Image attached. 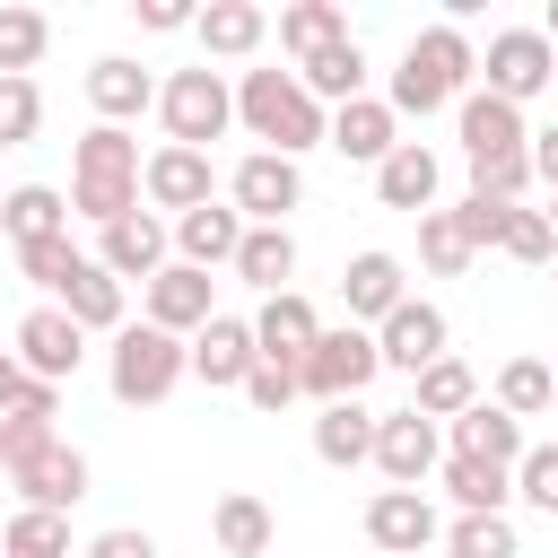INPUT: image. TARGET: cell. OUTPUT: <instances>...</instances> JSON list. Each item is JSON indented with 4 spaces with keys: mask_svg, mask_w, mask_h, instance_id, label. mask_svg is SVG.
<instances>
[{
    "mask_svg": "<svg viewBox=\"0 0 558 558\" xmlns=\"http://www.w3.org/2000/svg\"><path fill=\"white\" fill-rule=\"evenodd\" d=\"M140 174H148L140 140L113 131V122H96V131L78 140V157H70V218H96V227L131 218V209H140Z\"/></svg>",
    "mask_w": 558,
    "mask_h": 558,
    "instance_id": "6da1fadb",
    "label": "cell"
},
{
    "mask_svg": "<svg viewBox=\"0 0 558 558\" xmlns=\"http://www.w3.org/2000/svg\"><path fill=\"white\" fill-rule=\"evenodd\" d=\"M235 122H244L270 157H296V148L331 140V122H323V105L305 96L296 70H244V87H235Z\"/></svg>",
    "mask_w": 558,
    "mask_h": 558,
    "instance_id": "7a4b0ae2",
    "label": "cell"
},
{
    "mask_svg": "<svg viewBox=\"0 0 558 558\" xmlns=\"http://www.w3.org/2000/svg\"><path fill=\"white\" fill-rule=\"evenodd\" d=\"M471 70H480V52H471V35L462 26H427V35H410V52H401V70H392V113H436V105H462L471 96Z\"/></svg>",
    "mask_w": 558,
    "mask_h": 558,
    "instance_id": "3957f363",
    "label": "cell"
},
{
    "mask_svg": "<svg viewBox=\"0 0 558 558\" xmlns=\"http://www.w3.org/2000/svg\"><path fill=\"white\" fill-rule=\"evenodd\" d=\"M183 375H192V349H183L174 331H157V323H122V331H113L105 384H113V401H122V410H157Z\"/></svg>",
    "mask_w": 558,
    "mask_h": 558,
    "instance_id": "277c9868",
    "label": "cell"
},
{
    "mask_svg": "<svg viewBox=\"0 0 558 558\" xmlns=\"http://www.w3.org/2000/svg\"><path fill=\"white\" fill-rule=\"evenodd\" d=\"M157 113H166V140H174V148H201V157H209V140L235 122V87L201 61V70H174V78L157 87Z\"/></svg>",
    "mask_w": 558,
    "mask_h": 558,
    "instance_id": "5b68a950",
    "label": "cell"
},
{
    "mask_svg": "<svg viewBox=\"0 0 558 558\" xmlns=\"http://www.w3.org/2000/svg\"><path fill=\"white\" fill-rule=\"evenodd\" d=\"M375 375H384V349H375V331H357V323L323 331V340L305 349V366H296V384H305L314 401H357Z\"/></svg>",
    "mask_w": 558,
    "mask_h": 558,
    "instance_id": "8992f818",
    "label": "cell"
},
{
    "mask_svg": "<svg viewBox=\"0 0 558 558\" xmlns=\"http://www.w3.org/2000/svg\"><path fill=\"white\" fill-rule=\"evenodd\" d=\"M488 96H506V105H523V96H541L549 78H558V44L541 35V26H497L488 35Z\"/></svg>",
    "mask_w": 558,
    "mask_h": 558,
    "instance_id": "52a82bcc",
    "label": "cell"
},
{
    "mask_svg": "<svg viewBox=\"0 0 558 558\" xmlns=\"http://www.w3.org/2000/svg\"><path fill=\"white\" fill-rule=\"evenodd\" d=\"M453 113H462V157H471V174H480V166H506V157H532V122H523V105L471 87Z\"/></svg>",
    "mask_w": 558,
    "mask_h": 558,
    "instance_id": "ba28073f",
    "label": "cell"
},
{
    "mask_svg": "<svg viewBox=\"0 0 558 558\" xmlns=\"http://www.w3.org/2000/svg\"><path fill=\"white\" fill-rule=\"evenodd\" d=\"M375 471H384L392 488H427V480L445 471L436 418H418V410H384V427H375Z\"/></svg>",
    "mask_w": 558,
    "mask_h": 558,
    "instance_id": "9c48e42d",
    "label": "cell"
},
{
    "mask_svg": "<svg viewBox=\"0 0 558 558\" xmlns=\"http://www.w3.org/2000/svg\"><path fill=\"white\" fill-rule=\"evenodd\" d=\"M262 366V340H253V314H209L201 331H192V375L209 384V392H244V375Z\"/></svg>",
    "mask_w": 558,
    "mask_h": 558,
    "instance_id": "30bf717a",
    "label": "cell"
},
{
    "mask_svg": "<svg viewBox=\"0 0 558 558\" xmlns=\"http://www.w3.org/2000/svg\"><path fill=\"white\" fill-rule=\"evenodd\" d=\"M87 480H96V471H87V453H78V445H61V436H52L44 453H26V462L9 471L17 506H44V514H70V506L87 497Z\"/></svg>",
    "mask_w": 558,
    "mask_h": 558,
    "instance_id": "8fae6325",
    "label": "cell"
},
{
    "mask_svg": "<svg viewBox=\"0 0 558 558\" xmlns=\"http://www.w3.org/2000/svg\"><path fill=\"white\" fill-rule=\"evenodd\" d=\"M375 349H384V366H392V375H410V384H418V375L445 357V314H436L427 296H410V305H392V314L375 323Z\"/></svg>",
    "mask_w": 558,
    "mask_h": 558,
    "instance_id": "7c38bea8",
    "label": "cell"
},
{
    "mask_svg": "<svg viewBox=\"0 0 558 558\" xmlns=\"http://www.w3.org/2000/svg\"><path fill=\"white\" fill-rule=\"evenodd\" d=\"M296 201H305V174H296V157H270V148H253V157L235 166V209H244V227H279Z\"/></svg>",
    "mask_w": 558,
    "mask_h": 558,
    "instance_id": "4fadbf2b",
    "label": "cell"
},
{
    "mask_svg": "<svg viewBox=\"0 0 558 558\" xmlns=\"http://www.w3.org/2000/svg\"><path fill=\"white\" fill-rule=\"evenodd\" d=\"M78 340H87V331H78L61 305H35V314H17V366H26L35 384H61V375H78V357H87Z\"/></svg>",
    "mask_w": 558,
    "mask_h": 558,
    "instance_id": "5bb4252c",
    "label": "cell"
},
{
    "mask_svg": "<svg viewBox=\"0 0 558 558\" xmlns=\"http://www.w3.org/2000/svg\"><path fill=\"white\" fill-rule=\"evenodd\" d=\"M366 541H375L384 558H418V549L436 541L427 488H375V497H366Z\"/></svg>",
    "mask_w": 558,
    "mask_h": 558,
    "instance_id": "9a60e30c",
    "label": "cell"
},
{
    "mask_svg": "<svg viewBox=\"0 0 558 558\" xmlns=\"http://www.w3.org/2000/svg\"><path fill=\"white\" fill-rule=\"evenodd\" d=\"M166 244H174V227H166L157 209H131V218H113V227H105L96 262H105L113 279H140V288H148V279L166 270Z\"/></svg>",
    "mask_w": 558,
    "mask_h": 558,
    "instance_id": "2e32d148",
    "label": "cell"
},
{
    "mask_svg": "<svg viewBox=\"0 0 558 558\" xmlns=\"http://www.w3.org/2000/svg\"><path fill=\"white\" fill-rule=\"evenodd\" d=\"M140 192H148V209H174V218H192V209H209V157L201 148H157L148 157V174H140Z\"/></svg>",
    "mask_w": 558,
    "mask_h": 558,
    "instance_id": "e0dca14e",
    "label": "cell"
},
{
    "mask_svg": "<svg viewBox=\"0 0 558 558\" xmlns=\"http://www.w3.org/2000/svg\"><path fill=\"white\" fill-rule=\"evenodd\" d=\"M209 288H218L209 270H192V262H166V270L148 279V323H157V331H174V340H183V331H201V323L218 314V305H209Z\"/></svg>",
    "mask_w": 558,
    "mask_h": 558,
    "instance_id": "ac0fdd59",
    "label": "cell"
},
{
    "mask_svg": "<svg viewBox=\"0 0 558 558\" xmlns=\"http://www.w3.org/2000/svg\"><path fill=\"white\" fill-rule=\"evenodd\" d=\"M331 148L357 157V166H384V157L401 148V113H392V96H357V105H340V113H331Z\"/></svg>",
    "mask_w": 558,
    "mask_h": 558,
    "instance_id": "d6986e66",
    "label": "cell"
},
{
    "mask_svg": "<svg viewBox=\"0 0 558 558\" xmlns=\"http://www.w3.org/2000/svg\"><path fill=\"white\" fill-rule=\"evenodd\" d=\"M436 183H445V166H436V148H418V140H401V148L375 166V201H384V209H410V218L436 209Z\"/></svg>",
    "mask_w": 558,
    "mask_h": 558,
    "instance_id": "ffe728a7",
    "label": "cell"
},
{
    "mask_svg": "<svg viewBox=\"0 0 558 558\" xmlns=\"http://www.w3.org/2000/svg\"><path fill=\"white\" fill-rule=\"evenodd\" d=\"M253 340H262V357H270V366H305V349L323 340V314H314L296 288H288V296H262Z\"/></svg>",
    "mask_w": 558,
    "mask_h": 558,
    "instance_id": "44dd1931",
    "label": "cell"
},
{
    "mask_svg": "<svg viewBox=\"0 0 558 558\" xmlns=\"http://www.w3.org/2000/svg\"><path fill=\"white\" fill-rule=\"evenodd\" d=\"M174 244H183V262L192 270H235V253H244V209L235 201H209V209H192V218H174Z\"/></svg>",
    "mask_w": 558,
    "mask_h": 558,
    "instance_id": "7402d4cb",
    "label": "cell"
},
{
    "mask_svg": "<svg viewBox=\"0 0 558 558\" xmlns=\"http://www.w3.org/2000/svg\"><path fill=\"white\" fill-rule=\"evenodd\" d=\"M340 305H349V323H357V331H366V323H384L392 305H410L401 262H392V253H357V262L340 270Z\"/></svg>",
    "mask_w": 558,
    "mask_h": 558,
    "instance_id": "603a6c76",
    "label": "cell"
},
{
    "mask_svg": "<svg viewBox=\"0 0 558 558\" xmlns=\"http://www.w3.org/2000/svg\"><path fill=\"white\" fill-rule=\"evenodd\" d=\"M375 410L366 401H323V418H314V453L331 462V471H357V462H375Z\"/></svg>",
    "mask_w": 558,
    "mask_h": 558,
    "instance_id": "cb8c5ba5",
    "label": "cell"
},
{
    "mask_svg": "<svg viewBox=\"0 0 558 558\" xmlns=\"http://www.w3.org/2000/svg\"><path fill=\"white\" fill-rule=\"evenodd\" d=\"M209 541H218L227 558H270L279 523H270V506H262L253 488H227V497L209 506Z\"/></svg>",
    "mask_w": 558,
    "mask_h": 558,
    "instance_id": "d4e9b609",
    "label": "cell"
},
{
    "mask_svg": "<svg viewBox=\"0 0 558 558\" xmlns=\"http://www.w3.org/2000/svg\"><path fill=\"white\" fill-rule=\"evenodd\" d=\"M52 305H61V314H70L78 331H122V279H113V270H105L96 253H87V262L70 270V288H61Z\"/></svg>",
    "mask_w": 558,
    "mask_h": 558,
    "instance_id": "484cf974",
    "label": "cell"
},
{
    "mask_svg": "<svg viewBox=\"0 0 558 558\" xmlns=\"http://www.w3.org/2000/svg\"><path fill=\"white\" fill-rule=\"evenodd\" d=\"M453 453H471V462H497V471H514V462H523V418H506L497 401H471V410L453 418Z\"/></svg>",
    "mask_w": 558,
    "mask_h": 558,
    "instance_id": "4316f807",
    "label": "cell"
},
{
    "mask_svg": "<svg viewBox=\"0 0 558 558\" xmlns=\"http://www.w3.org/2000/svg\"><path fill=\"white\" fill-rule=\"evenodd\" d=\"M192 35L209 44V61H244V52H262V35H270V17H262L253 0H209V9L192 17Z\"/></svg>",
    "mask_w": 558,
    "mask_h": 558,
    "instance_id": "83f0119b",
    "label": "cell"
},
{
    "mask_svg": "<svg viewBox=\"0 0 558 558\" xmlns=\"http://www.w3.org/2000/svg\"><path fill=\"white\" fill-rule=\"evenodd\" d=\"M87 105L122 131V122H140V113L157 105V78H148L140 61H96V70H87Z\"/></svg>",
    "mask_w": 558,
    "mask_h": 558,
    "instance_id": "f1b7e54d",
    "label": "cell"
},
{
    "mask_svg": "<svg viewBox=\"0 0 558 558\" xmlns=\"http://www.w3.org/2000/svg\"><path fill=\"white\" fill-rule=\"evenodd\" d=\"M296 78H305L314 105H323V96H331V105H357V96H366V52H357V35H340V44H323L314 61H296Z\"/></svg>",
    "mask_w": 558,
    "mask_h": 558,
    "instance_id": "f546056e",
    "label": "cell"
},
{
    "mask_svg": "<svg viewBox=\"0 0 558 558\" xmlns=\"http://www.w3.org/2000/svg\"><path fill=\"white\" fill-rule=\"evenodd\" d=\"M235 279L262 288V296H288V279H296V235H288V227H244Z\"/></svg>",
    "mask_w": 558,
    "mask_h": 558,
    "instance_id": "4dcf8cb0",
    "label": "cell"
},
{
    "mask_svg": "<svg viewBox=\"0 0 558 558\" xmlns=\"http://www.w3.org/2000/svg\"><path fill=\"white\" fill-rule=\"evenodd\" d=\"M0 235H17V244H44V235H70V201H61L52 183H17V192L0 201Z\"/></svg>",
    "mask_w": 558,
    "mask_h": 558,
    "instance_id": "1f68e13d",
    "label": "cell"
},
{
    "mask_svg": "<svg viewBox=\"0 0 558 558\" xmlns=\"http://www.w3.org/2000/svg\"><path fill=\"white\" fill-rule=\"evenodd\" d=\"M471 401H480V375H471L453 349H445V357H436V366L410 384V410H418V418H462Z\"/></svg>",
    "mask_w": 558,
    "mask_h": 558,
    "instance_id": "d6a6232c",
    "label": "cell"
},
{
    "mask_svg": "<svg viewBox=\"0 0 558 558\" xmlns=\"http://www.w3.org/2000/svg\"><path fill=\"white\" fill-rule=\"evenodd\" d=\"M445 488H453V506H462V514H506V497H514V471H497V462H471V453H445Z\"/></svg>",
    "mask_w": 558,
    "mask_h": 558,
    "instance_id": "836d02e7",
    "label": "cell"
},
{
    "mask_svg": "<svg viewBox=\"0 0 558 558\" xmlns=\"http://www.w3.org/2000/svg\"><path fill=\"white\" fill-rule=\"evenodd\" d=\"M558 401V366H541V357H506L497 366V410L506 418H541Z\"/></svg>",
    "mask_w": 558,
    "mask_h": 558,
    "instance_id": "e575fe53",
    "label": "cell"
},
{
    "mask_svg": "<svg viewBox=\"0 0 558 558\" xmlns=\"http://www.w3.org/2000/svg\"><path fill=\"white\" fill-rule=\"evenodd\" d=\"M349 35V17L331 9V0H296V9H279V44L296 52V61H314L323 44H340Z\"/></svg>",
    "mask_w": 558,
    "mask_h": 558,
    "instance_id": "d590c367",
    "label": "cell"
},
{
    "mask_svg": "<svg viewBox=\"0 0 558 558\" xmlns=\"http://www.w3.org/2000/svg\"><path fill=\"white\" fill-rule=\"evenodd\" d=\"M9 558H70V514H44V506H17L9 532H0Z\"/></svg>",
    "mask_w": 558,
    "mask_h": 558,
    "instance_id": "8d00e7d4",
    "label": "cell"
},
{
    "mask_svg": "<svg viewBox=\"0 0 558 558\" xmlns=\"http://www.w3.org/2000/svg\"><path fill=\"white\" fill-rule=\"evenodd\" d=\"M52 44V17L44 9H0V78H26Z\"/></svg>",
    "mask_w": 558,
    "mask_h": 558,
    "instance_id": "74e56055",
    "label": "cell"
},
{
    "mask_svg": "<svg viewBox=\"0 0 558 558\" xmlns=\"http://www.w3.org/2000/svg\"><path fill=\"white\" fill-rule=\"evenodd\" d=\"M418 262H427L436 279H462V270H471V235H462L453 209H427V218H418Z\"/></svg>",
    "mask_w": 558,
    "mask_h": 558,
    "instance_id": "f35d334b",
    "label": "cell"
},
{
    "mask_svg": "<svg viewBox=\"0 0 558 558\" xmlns=\"http://www.w3.org/2000/svg\"><path fill=\"white\" fill-rule=\"evenodd\" d=\"M445 549H453V558H523V541H514L506 514H462V523L445 532Z\"/></svg>",
    "mask_w": 558,
    "mask_h": 558,
    "instance_id": "ab89813d",
    "label": "cell"
},
{
    "mask_svg": "<svg viewBox=\"0 0 558 558\" xmlns=\"http://www.w3.org/2000/svg\"><path fill=\"white\" fill-rule=\"evenodd\" d=\"M78 262H87V253H78V244H70V235H44V244H17V270H26V279H35V288H44V296H61V288H70V270H78Z\"/></svg>",
    "mask_w": 558,
    "mask_h": 558,
    "instance_id": "60d3db41",
    "label": "cell"
},
{
    "mask_svg": "<svg viewBox=\"0 0 558 558\" xmlns=\"http://www.w3.org/2000/svg\"><path fill=\"white\" fill-rule=\"evenodd\" d=\"M44 131V96H35V78H0V148H26Z\"/></svg>",
    "mask_w": 558,
    "mask_h": 558,
    "instance_id": "b9f144b4",
    "label": "cell"
},
{
    "mask_svg": "<svg viewBox=\"0 0 558 558\" xmlns=\"http://www.w3.org/2000/svg\"><path fill=\"white\" fill-rule=\"evenodd\" d=\"M514 497L541 506V514H558V445H523V462H514Z\"/></svg>",
    "mask_w": 558,
    "mask_h": 558,
    "instance_id": "7bdbcfd3",
    "label": "cell"
},
{
    "mask_svg": "<svg viewBox=\"0 0 558 558\" xmlns=\"http://www.w3.org/2000/svg\"><path fill=\"white\" fill-rule=\"evenodd\" d=\"M514 209H523V201H488V192H471V201H462L453 218H462V235H471V253H480V244H506Z\"/></svg>",
    "mask_w": 558,
    "mask_h": 558,
    "instance_id": "ee69618b",
    "label": "cell"
},
{
    "mask_svg": "<svg viewBox=\"0 0 558 558\" xmlns=\"http://www.w3.org/2000/svg\"><path fill=\"white\" fill-rule=\"evenodd\" d=\"M497 253H514V262H558V227H549V209H514V227H506Z\"/></svg>",
    "mask_w": 558,
    "mask_h": 558,
    "instance_id": "f6af8a7d",
    "label": "cell"
},
{
    "mask_svg": "<svg viewBox=\"0 0 558 558\" xmlns=\"http://www.w3.org/2000/svg\"><path fill=\"white\" fill-rule=\"evenodd\" d=\"M296 392H305V384H296V366H270V357H262V366L244 375V401H253V410H270V418H279Z\"/></svg>",
    "mask_w": 558,
    "mask_h": 558,
    "instance_id": "bcb514c9",
    "label": "cell"
},
{
    "mask_svg": "<svg viewBox=\"0 0 558 558\" xmlns=\"http://www.w3.org/2000/svg\"><path fill=\"white\" fill-rule=\"evenodd\" d=\"M87 558H157V541H148L140 523H113V532H96V541H87Z\"/></svg>",
    "mask_w": 558,
    "mask_h": 558,
    "instance_id": "7dc6e473",
    "label": "cell"
},
{
    "mask_svg": "<svg viewBox=\"0 0 558 558\" xmlns=\"http://www.w3.org/2000/svg\"><path fill=\"white\" fill-rule=\"evenodd\" d=\"M201 9H183V0H140V26H157V35H174V26H192Z\"/></svg>",
    "mask_w": 558,
    "mask_h": 558,
    "instance_id": "c3c4849f",
    "label": "cell"
},
{
    "mask_svg": "<svg viewBox=\"0 0 558 558\" xmlns=\"http://www.w3.org/2000/svg\"><path fill=\"white\" fill-rule=\"evenodd\" d=\"M532 183H549V192H558V122H549V131H532Z\"/></svg>",
    "mask_w": 558,
    "mask_h": 558,
    "instance_id": "681fc988",
    "label": "cell"
},
{
    "mask_svg": "<svg viewBox=\"0 0 558 558\" xmlns=\"http://www.w3.org/2000/svg\"><path fill=\"white\" fill-rule=\"evenodd\" d=\"M26 384H35V375L17 366V349H0V410H17V401H26Z\"/></svg>",
    "mask_w": 558,
    "mask_h": 558,
    "instance_id": "f907efd6",
    "label": "cell"
},
{
    "mask_svg": "<svg viewBox=\"0 0 558 558\" xmlns=\"http://www.w3.org/2000/svg\"><path fill=\"white\" fill-rule=\"evenodd\" d=\"M541 35H549V44H558V0H549V17H541Z\"/></svg>",
    "mask_w": 558,
    "mask_h": 558,
    "instance_id": "816d5d0a",
    "label": "cell"
},
{
    "mask_svg": "<svg viewBox=\"0 0 558 558\" xmlns=\"http://www.w3.org/2000/svg\"><path fill=\"white\" fill-rule=\"evenodd\" d=\"M549 227H558V209H549Z\"/></svg>",
    "mask_w": 558,
    "mask_h": 558,
    "instance_id": "f5cc1de1",
    "label": "cell"
},
{
    "mask_svg": "<svg viewBox=\"0 0 558 558\" xmlns=\"http://www.w3.org/2000/svg\"><path fill=\"white\" fill-rule=\"evenodd\" d=\"M549 270H558V262H549ZM549 288H558V279H549Z\"/></svg>",
    "mask_w": 558,
    "mask_h": 558,
    "instance_id": "db71d44e",
    "label": "cell"
},
{
    "mask_svg": "<svg viewBox=\"0 0 558 558\" xmlns=\"http://www.w3.org/2000/svg\"><path fill=\"white\" fill-rule=\"evenodd\" d=\"M0 480H9V462H0Z\"/></svg>",
    "mask_w": 558,
    "mask_h": 558,
    "instance_id": "11a10c76",
    "label": "cell"
},
{
    "mask_svg": "<svg viewBox=\"0 0 558 558\" xmlns=\"http://www.w3.org/2000/svg\"><path fill=\"white\" fill-rule=\"evenodd\" d=\"M0 558H9V549H0Z\"/></svg>",
    "mask_w": 558,
    "mask_h": 558,
    "instance_id": "9f6ffc18",
    "label": "cell"
}]
</instances>
